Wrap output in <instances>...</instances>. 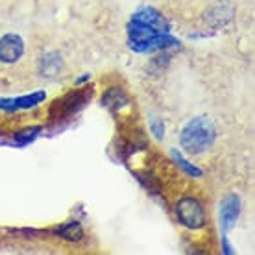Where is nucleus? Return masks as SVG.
<instances>
[{
  "label": "nucleus",
  "mask_w": 255,
  "mask_h": 255,
  "mask_svg": "<svg viewBox=\"0 0 255 255\" xmlns=\"http://www.w3.org/2000/svg\"><path fill=\"white\" fill-rule=\"evenodd\" d=\"M217 139V128L209 117H194L185 124L179 135V144L189 153H202L213 146Z\"/></svg>",
  "instance_id": "obj_1"
},
{
  "label": "nucleus",
  "mask_w": 255,
  "mask_h": 255,
  "mask_svg": "<svg viewBox=\"0 0 255 255\" xmlns=\"http://www.w3.org/2000/svg\"><path fill=\"white\" fill-rule=\"evenodd\" d=\"M128 37H129V46L135 52L161 50V48L176 46L179 43L178 39L170 37L168 33L157 32L155 28L135 19H131L129 24H128Z\"/></svg>",
  "instance_id": "obj_2"
},
{
  "label": "nucleus",
  "mask_w": 255,
  "mask_h": 255,
  "mask_svg": "<svg viewBox=\"0 0 255 255\" xmlns=\"http://www.w3.org/2000/svg\"><path fill=\"white\" fill-rule=\"evenodd\" d=\"M176 215L189 230H202L207 224V213L196 198H181L176 204Z\"/></svg>",
  "instance_id": "obj_3"
},
{
  "label": "nucleus",
  "mask_w": 255,
  "mask_h": 255,
  "mask_svg": "<svg viewBox=\"0 0 255 255\" xmlns=\"http://www.w3.org/2000/svg\"><path fill=\"white\" fill-rule=\"evenodd\" d=\"M24 54V39L19 33H6L0 37V63H17Z\"/></svg>",
  "instance_id": "obj_4"
},
{
  "label": "nucleus",
  "mask_w": 255,
  "mask_h": 255,
  "mask_svg": "<svg viewBox=\"0 0 255 255\" xmlns=\"http://www.w3.org/2000/svg\"><path fill=\"white\" fill-rule=\"evenodd\" d=\"M241 215V198L230 194L220 204V228L224 233H228L231 228H235L237 218Z\"/></svg>",
  "instance_id": "obj_5"
},
{
  "label": "nucleus",
  "mask_w": 255,
  "mask_h": 255,
  "mask_svg": "<svg viewBox=\"0 0 255 255\" xmlns=\"http://www.w3.org/2000/svg\"><path fill=\"white\" fill-rule=\"evenodd\" d=\"M46 100L45 91H35L32 95L15 96V98H0V109L4 111H19V109H32Z\"/></svg>",
  "instance_id": "obj_6"
},
{
  "label": "nucleus",
  "mask_w": 255,
  "mask_h": 255,
  "mask_svg": "<svg viewBox=\"0 0 255 255\" xmlns=\"http://www.w3.org/2000/svg\"><path fill=\"white\" fill-rule=\"evenodd\" d=\"M131 19L140 20V22H144V24L152 26L157 32H163V33L170 32V26H168V22L165 20V17H163L159 11H155L153 7H142V9L133 13Z\"/></svg>",
  "instance_id": "obj_7"
},
{
  "label": "nucleus",
  "mask_w": 255,
  "mask_h": 255,
  "mask_svg": "<svg viewBox=\"0 0 255 255\" xmlns=\"http://www.w3.org/2000/svg\"><path fill=\"white\" fill-rule=\"evenodd\" d=\"M87 98H89V95L85 91H78V93H72V95H69L63 100H59V104L56 108L61 109L63 115H70V113H74V111H78V109L82 108L83 104L87 102Z\"/></svg>",
  "instance_id": "obj_8"
},
{
  "label": "nucleus",
  "mask_w": 255,
  "mask_h": 255,
  "mask_svg": "<svg viewBox=\"0 0 255 255\" xmlns=\"http://www.w3.org/2000/svg\"><path fill=\"white\" fill-rule=\"evenodd\" d=\"M102 104L106 108L109 109H121L122 106H126L128 104V96L124 95V91L119 89V87H113V89H109L102 98Z\"/></svg>",
  "instance_id": "obj_9"
},
{
  "label": "nucleus",
  "mask_w": 255,
  "mask_h": 255,
  "mask_svg": "<svg viewBox=\"0 0 255 255\" xmlns=\"http://www.w3.org/2000/svg\"><path fill=\"white\" fill-rule=\"evenodd\" d=\"M58 233L59 237H63V239H67V241H72V243H76V241H80L83 237V228L80 222H67V224H61L58 228Z\"/></svg>",
  "instance_id": "obj_10"
},
{
  "label": "nucleus",
  "mask_w": 255,
  "mask_h": 255,
  "mask_svg": "<svg viewBox=\"0 0 255 255\" xmlns=\"http://www.w3.org/2000/svg\"><path fill=\"white\" fill-rule=\"evenodd\" d=\"M61 70V58L58 54H46L45 58L41 59V72L45 76H54Z\"/></svg>",
  "instance_id": "obj_11"
},
{
  "label": "nucleus",
  "mask_w": 255,
  "mask_h": 255,
  "mask_svg": "<svg viewBox=\"0 0 255 255\" xmlns=\"http://www.w3.org/2000/svg\"><path fill=\"white\" fill-rule=\"evenodd\" d=\"M172 157H174V161H176V163H178V165L181 166L187 174H189V176H192V178H200V176H202V170L196 168L194 165H191V163H189V161H187L185 157L178 152V150H172Z\"/></svg>",
  "instance_id": "obj_12"
},
{
  "label": "nucleus",
  "mask_w": 255,
  "mask_h": 255,
  "mask_svg": "<svg viewBox=\"0 0 255 255\" xmlns=\"http://www.w3.org/2000/svg\"><path fill=\"white\" fill-rule=\"evenodd\" d=\"M37 135H39V128H26V129H20L19 133L15 135V140H17L19 144H28V142H32Z\"/></svg>",
  "instance_id": "obj_13"
},
{
  "label": "nucleus",
  "mask_w": 255,
  "mask_h": 255,
  "mask_svg": "<svg viewBox=\"0 0 255 255\" xmlns=\"http://www.w3.org/2000/svg\"><path fill=\"white\" fill-rule=\"evenodd\" d=\"M150 126H152V131H153V135H155V139H163V122L159 121V119H152L150 121Z\"/></svg>",
  "instance_id": "obj_14"
},
{
  "label": "nucleus",
  "mask_w": 255,
  "mask_h": 255,
  "mask_svg": "<svg viewBox=\"0 0 255 255\" xmlns=\"http://www.w3.org/2000/svg\"><path fill=\"white\" fill-rule=\"evenodd\" d=\"M224 254H233V248H231V244L224 239Z\"/></svg>",
  "instance_id": "obj_15"
}]
</instances>
